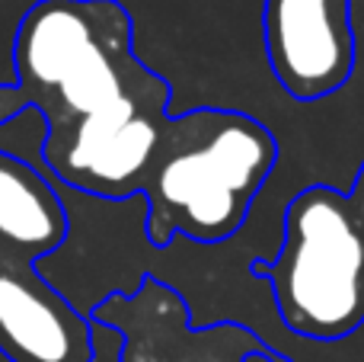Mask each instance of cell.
<instances>
[{
  "instance_id": "1",
  "label": "cell",
  "mask_w": 364,
  "mask_h": 362,
  "mask_svg": "<svg viewBox=\"0 0 364 362\" xmlns=\"http://www.w3.org/2000/svg\"><path fill=\"white\" fill-rule=\"evenodd\" d=\"M170 100L166 77L134 51V19L119 0H38L13 36L0 125L36 109L45 122V173L125 202L144 190Z\"/></svg>"
},
{
  "instance_id": "2",
  "label": "cell",
  "mask_w": 364,
  "mask_h": 362,
  "mask_svg": "<svg viewBox=\"0 0 364 362\" xmlns=\"http://www.w3.org/2000/svg\"><path fill=\"white\" fill-rule=\"evenodd\" d=\"M278 164V141L265 122L240 109L195 106L170 115L144 180L147 241L176 237L220 244L250 218Z\"/></svg>"
},
{
  "instance_id": "3",
  "label": "cell",
  "mask_w": 364,
  "mask_h": 362,
  "mask_svg": "<svg viewBox=\"0 0 364 362\" xmlns=\"http://www.w3.org/2000/svg\"><path fill=\"white\" fill-rule=\"evenodd\" d=\"M278 318L310 343H342L364 327V234L346 192L326 183L301 190L284 209L275 260H256Z\"/></svg>"
},
{
  "instance_id": "4",
  "label": "cell",
  "mask_w": 364,
  "mask_h": 362,
  "mask_svg": "<svg viewBox=\"0 0 364 362\" xmlns=\"http://www.w3.org/2000/svg\"><path fill=\"white\" fill-rule=\"evenodd\" d=\"M262 38L272 77L297 103L342 90L358 58L352 0H265Z\"/></svg>"
},
{
  "instance_id": "5",
  "label": "cell",
  "mask_w": 364,
  "mask_h": 362,
  "mask_svg": "<svg viewBox=\"0 0 364 362\" xmlns=\"http://www.w3.org/2000/svg\"><path fill=\"white\" fill-rule=\"evenodd\" d=\"M0 353L10 362H93V318L45 282L36 263L0 257Z\"/></svg>"
},
{
  "instance_id": "6",
  "label": "cell",
  "mask_w": 364,
  "mask_h": 362,
  "mask_svg": "<svg viewBox=\"0 0 364 362\" xmlns=\"http://www.w3.org/2000/svg\"><path fill=\"white\" fill-rule=\"evenodd\" d=\"M68 212L38 167L0 148V257L36 263L68 241Z\"/></svg>"
},
{
  "instance_id": "7",
  "label": "cell",
  "mask_w": 364,
  "mask_h": 362,
  "mask_svg": "<svg viewBox=\"0 0 364 362\" xmlns=\"http://www.w3.org/2000/svg\"><path fill=\"white\" fill-rule=\"evenodd\" d=\"M346 199H348V209H352L355 224H358L361 234H364V164L358 167V177H355L352 190L346 192Z\"/></svg>"
}]
</instances>
